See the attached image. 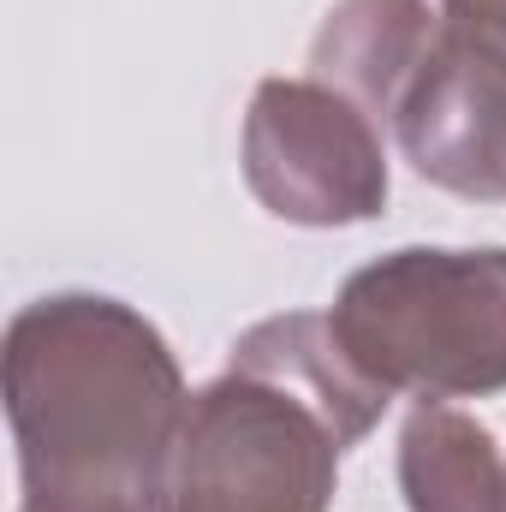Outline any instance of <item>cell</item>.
Returning a JSON list of instances; mask_svg holds the SVG:
<instances>
[{"mask_svg":"<svg viewBox=\"0 0 506 512\" xmlns=\"http://www.w3.org/2000/svg\"><path fill=\"white\" fill-rule=\"evenodd\" d=\"M399 489L411 512H506V459L477 417L423 399L399 435Z\"/></svg>","mask_w":506,"mask_h":512,"instance_id":"7","label":"cell"},{"mask_svg":"<svg viewBox=\"0 0 506 512\" xmlns=\"http://www.w3.org/2000/svg\"><path fill=\"white\" fill-rule=\"evenodd\" d=\"M441 6H447V18H453V24L483 30V36L506 42V0H441Z\"/></svg>","mask_w":506,"mask_h":512,"instance_id":"8","label":"cell"},{"mask_svg":"<svg viewBox=\"0 0 506 512\" xmlns=\"http://www.w3.org/2000/svg\"><path fill=\"white\" fill-rule=\"evenodd\" d=\"M387 399L328 316H268L239 334L227 376L191 393L155 512H328L340 453Z\"/></svg>","mask_w":506,"mask_h":512,"instance_id":"2","label":"cell"},{"mask_svg":"<svg viewBox=\"0 0 506 512\" xmlns=\"http://www.w3.org/2000/svg\"><path fill=\"white\" fill-rule=\"evenodd\" d=\"M435 24L441 18L429 12V0H340L316 30L310 66L322 84H334L376 126H387V108L423 60Z\"/></svg>","mask_w":506,"mask_h":512,"instance_id":"6","label":"cell"},{"mask_svg":"<svg viewBox=\"0 0 506 512\" xmlns=\"http://www.w3.org/2000/svg\"><path fill=\"white\" fill-rule=\"evenodd\" d=\"M328 322L346 358L387 393H501L506 251H393L340 286Z\"/></svg>","mask_w":506,"mask_h":512,"instance_id":"3","label":"cell"},{"mask_svg":"<svg viewBox=\"0 0 506 512\" xmlns=\"http://www.w3.org/2000/svg\"><path fill=\"white\" fill-rule=\"evenodd\" d=\"M185 405L179 358L120 298L54 292L6 322L24 512H155Z\"/></svg>","mask_w":506,"mask_h":512,"instance_id":"1","label":"cell"},{"mask_svg":"<svg viewBox=\"0 0 506 512\" xmlns=\"http://www.w3.org/2000/svg\"><path fill=\"white\" fill-rule=\"evenodd\" d=\"M18 512H24V507H18Z\"/></svg>","mask_w":506,"mask_h":512,"instance_id":"9","label":"cell"},{"mask_svg":"<svg viewBox=\"0 0 506 512\" xmlns=\"http://www.w3.org/2000/svg\"><path fill=\"white\" fill-rule=\"evenodd\" d=\"M245 185L292 227H358L387 203L381 126L322 78H262L245 114Z\"/></svg>","mask_w":506,"mask_h":512,"instance_id":"4","label":"cell"},{"mask_svg":"<svg viewBox=\"0 0 506 512\" xmlns=\"http://www.w3.org/2000/svg\"><path fill=\"white\" fill-rule=\"evenodd\" d=\"M387 126L429 185L471 203H506V42L441 18L399 84Z\"/></svg>","mask_w":506,"mask_h":512,"instance_id":"5","label":"cell"}]
</instances>
